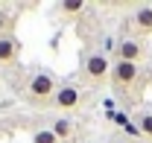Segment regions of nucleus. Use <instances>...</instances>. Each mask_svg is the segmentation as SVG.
I'll return each instance as SVG.
<instances>
[{
	"instance_id": "obj_1",
	"label": "nucleus",
	"mask_w": 152,
	"mask_h": 143,
	"mask_svg": "<svg viewBox=\"0 0 152 143\" xmlns=\"http://www.w3.org/2000/svg\"><path fill=\"white\" fill-rule=\"evenodd\" d=\"M56 90H58V82L50 70H32L26 85H23V99L35 108H44L47 102H53Z\"/></svg>"
},
{
	"instance_id": "obj_2",
	"label": "nucleus",
	"mask_w": 152,
	"mask_h": 143,
	"mask_svg": "<svg viewBox=\"0 0 152 143\" xmlns=\"http://www.w3.org/2000/svg\"><path fill=\"white\" fill-rule=\"evenodd\" d=\"M108 73H111V61H108L105 53H88L82 58V79H88V82H102Z\"/></svg>"
},
{
	"instance_id": "obj_3",
	"label": "nucleus",
	"mask_w": 152,
	"mask_h": 143,
	"mask_svg": "<svg viewBox=\"0 0 152 143\" xmlns=\"http://www.w3.org/2000/svg\"><path fill=\"white\" fill-rule=\"evenodd\" d=\"M137 76H140V64H132V61H114L111 64V82L120 90H126L129 85H134Z\"/></svg>"
},
{
	"instance_id": "obj_4",
	"label": "nucleus",
	"mask_w": 152,
	"mask_h": 143,
	"mask_svg": "<svg viewBox=\"0 0 152 143\" xmlns=\"http://www.w3.org/2000/svg\"><path fill=\"white\" fill-rule=\"evenodd\" d=\"M146 55V44L140 38H120L117 44V61H132V64H140Z\"/></svg>"
},
{
	"instance_id": "obj_5",
	"label": "nucleus",
	"mask_w": 152,
	"mask_h": 143,
	"mask_svg": "<svg viewBox=\"0 0 152 143\" xmlns=\"http://www.w3.org/2000/svg\"><path fill=\"white\" fill-rule=\"evenodd\" d=\"M79 105V88H76L73 82H64V85H58L56 96H53V108H61V111H70V108Z\"/></svg>"
},
{
	"instance_id": "obj_6",
	"label": "nucleus",
	"mask_w": 152,
	"mask_h": 143,
	"mask_svg": "<svg viewBox=\"0 0 152 143\" xmlns=\"http://www.w3.org/2000/svg\"><path fill=\"white\" fill-rule=\"evenodd\" d=\"M18 55H20V41L15 35H3L0 38V67L18 64Z\"/></svg>"
},
{
	"instance_id": "obj_7",
	"label": "nucleus",
	"mask_w": 152,
	"mask_h": 143,
	"mask_svg": "<svg viewBox=\"0 0 152 143\" xmlns=\"http://www.w3.org/2000/svg\"><path fill=\"white\" fill-rule=\"evenodd\" d=\"M132 23L137 32H143V35H149L152 32V6H137L132 15Z\"/></svg>"
},
{
	"instance_id": "obj_8",
	"label": "nucleus",
	"mask_w": 152,
	"mask_h": 143,
	"mask_svg": "<svg viewBox=\"0 0 152 143\" xmlns=\"http://www.w3.org/2000/svg\"><path fill=\"white\" fill-rule=\"evenodd\" d=\"M50 131L56 134L58 140H67V137H73V123H70L67 117H56L53 125H50Z\"/></svg>"
},
{
	"instance_id": "obj_9",
	"label": "nucleus",
	"mask_w": 152,
	"mask_h": 143,
	"mask_svg": "<svg viewBox=\"0 0 152 143\" xmlns=\"http://www.w3.org/2000/svg\"><path fill=\"white\" fill-rule=\"evenodd\" d=\"M137 128H140V134L143 137H152V111H143V114H137Z\"/></svg>"
},
{
	"instance_id": "obj_10",
	"label": "nucleus",
	"mask_w": 152,
	"mask_h": 143,
	"mask_svg": "<svg viewBox=\"0 0 152 143\" xmlns=\"http://www.w3.org/2000/svg\"><path fill=\"white\" fill-rule=\"evenodd\" d=\"M32 143H58V137L50 128H38V131H32Z\"/></svg>"
},
{
	"instance_id": "obj_11",
	"label": "nucleus",
	"mask_w": 152,
	"mask_h": 143,
	"mask_svg": "<svg viewBox=\"0 0 152 143\" xmlns=\"http://www.w3.org/2000/svg\"><path fill=\"white\" fill-rule=\"evenodd\" d=\"M58 9H61L64 15H70V18H73V15H79V12L85 9V3H82V0H64Z\"/></svg>"
},
{
	"instance_id": "obj_12",
	"label": "nucleus",
	"mask_w": 152,
	"mask_h": 143,
	"mask_svg": "<svg viewBox=\"0 0 152 143\" xmlns=\"http://www.w3.org/2000/svg\"><path fill=\"white\" fill-rule=\"evenodd\" d=\"M3 35H12V18L6 12H0V38Z\"/></svg>"
},
{
	"instance_id": "obj_13",
	"label": "nucleus",
	"mask_w": 152,
	"mask_h": 143,
	"mask_svg": "<svg viewBox=\"0 0 152 143\" xmlns=\"http://www.w3.org/2000/svg\"><path fill=\"white\" fill-rule=\"evenodd\" d=\"M117 44H120V41H117V38H114V35H105V38H102V53L108 55V53H111V50H114V53H117Z\"/></svg>"
},
{
	"instance_id": "obj_14",
	"label": "nucleus",
	"mask_w": 152,
	"mask_h": 143,
	"mask_svg": "<svg viewBox=\"0 0 152 143\" xmlns=\"http://www.w3.org/2000/svg\"><path fill=\"white\" fill-rule=\"evenodd\" d=\"M108 120H114V123L117 125H123V128H126V125L132 123V120H129V114H126V111H114L111 117H108Z\"/></svg>"
},
{
	"instance_id": "obj_15",
	"label": "nucleus",
	"mask_w": 152,
	"mask_h": 143,
	"mask_svg": "<svg viewBox=\"0 0 152 143\" xmlns=\"http://www.w3.org/2000/svg\"><path fill=\"white\" fill-rule=\"evenodd\" d=\"M123 134H126V137H143V134H140V128H137V123H129L126 128H123Z\"/></svg>"
},
{
	"instance_id": "obj_16",
	"label": "nucleus",
	"mask_w": 152,
	"mask_h": 143,
	"mask_svg": "<svg viewBox=\"0 0 152 143\" xmlns=\"http://www.w3.org/2000/svg\"><path fill=\"white\" fill-rule=\"evenodd\" d=\"M114 143H129V140H114Z\"/></svg>"
}]
</instances>
